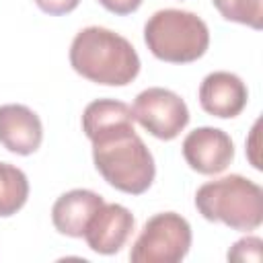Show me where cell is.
Listing matches in <instances>:
<instances>
[{
  "instance_id": "obj_12",
  "label": "cell",
  "mask_w": 263,
  "mask_h": 263,
  "mask_svg": "<svg viewBox=\"0 0 263 263\" xmlns=\"http://www.w3.org/2000/svg\"><path fill=\"white\" fill-rule=\"evenodd\" d=\"M134 123L132 107L115 99H97L90 101L82 111V132L90 140L103 132Z\"/></svg>"
},
{
  "instance_id": "obj_7",
  "label": "cell",
  "mask_w": 263,
  "mask_h": 263,
  "mask_svg": "<svg viewBox=\"0 0 263 263\" xmlns=\"http://www.w3.org/2000/svg\"><path fill=\"white\" fill-rule=\"evenodd\" d=\"M181 152L195 173L220 175L234 160V142L224 129L201 125L185 136Z\"/></svg>"
},
{
  "instance_id": "obj_17",
  "label": "cell",
  "mask_w": 263,
  "mask_h": 263,
  "mask_svg": "<svg viewBox=\"0 0 263 263\" xmlns=\"http://www.w3.org/2000/svg\"><path fill=\"white\" fill-rule=\"evenodd\" d=\"M105 10L113 12V14H119V16H125V14H132L136 12L144 0H97Z\"/></svg>"
},
{
  "instance_id": "obj_9",
  "label": "cell",
  "mask_w": 263,
  "mask_h": 263,
  "mask_svg": "<svg viewBox=\"0 0 263 263\" xmlns=\"http://www.w3.org/2000/svg\"><path fill=\"white\" fill-rule=\"evenodd\" d=\"M201 109L218 119H232L240 115L249 103V88L240 76L226 70L210 72L199 84Z\"/></svg>"
},
{
  "instance_id": "obj_8",
  "label": "cell",
  "mask_w": 263,
  "mask_h": 263,
  "mask_svg": "<svg viewBox=\"0 0 263 263\" xmlns=\"http://www.w3.org/2000/svg\"><path fill=\"white\" fill-rule=\"evenodd\" d=\"M136 228L134 214L121 203H103L88 220L82 238L99 255H115L129 240Z\"/></svg>"
},
{
  "instance_id": "obj_3",
  "label": "cell",
  "mask_w": 263,
  "mask_h": 263,
  "mask_svg": "<svg viewBox=\"0 0 263 263\" xmlns=\"http://www.w3.org/2000/svg\"><path fill=\"white\" fill-rule=\"evenodd\" d=\"M195 208L208 222L253 232L263 224V189L242 175H226L195 191Z\"/></svg>"
},
{
  "instance_id": "obj_14",
  "label": "cell",
  "mask_w": 263,
  "mask_h": 263,
  "mask_svg": "<svg viewBox=\"0 0 263 263\" xmlns=\"http://www.w3.org/2000/svg\"><path fill=\"white\" fill-rule=\"evenodd\" d=\"M222 18L247 25L255 31L263 27V0H212Z\"/></svg>"
},
{
  "instance_id": "obj_15",
  "label": "cell",
  "mask_w": 263,
  "mask_h": 263,
  "mask_svg": "<svg viewBox=\"0 0 263 263\" xmlns=\"http://www.w3.org/2000/svg\"><path fill=\"white\" fill-rule=\"evenodd\" d=\"M228 261H236V263H259L263 259V240L259 236L247 234L242 238H238L226 253Z\"/></svg>"
},
{
  "instance_id": "obj_10",
  "label": "cell",
  "mask_w": 263,
  "mask_h": 263,
  "mask_svg": "<svg viewBox=\"0 0 263 263\" xmlns=\"http://www.w3.org/2000/svg\"><path fill=\"white\" fill-rule=\"evenodd\" d=\"M43 142V123L39 115L21 103L0 105V144L18 156H29Z\"/></svg>"
},
{
  "instance_id": "obj_4",
  "label": "cell",
  "mask_w": 263,
  "mask_h": 263,
  "mask_svg": "<svg viewBox=\"0 0 263 263\" xmlns=\"http://www.w3.org/2000/svg\"><path fill=\"white\" fill-rule=\"evenodd\" d=\"M144 43L160 62L191 64L208 51L210 29L191 10L162 8L146 21Z\"/></svg>"
},
{
  "instance_id": "obj_11",
  "label": "cell",
  "mask_w": 263,
  "mask_h": 263,
  "mask_svg": "<svg viewBox=\"0 0 263 263\" xmlns=\"http://www.w3.org/2000/svg\"><path fill=\"white\" fill-rule=\"evenodd\" d=\"M105 203V199L90 189H70L62 193L51 205L53 228L70 238H82L84 228L92 214Z\"/></svg>"
},
{
  "instance_id": "obj_6",
  "label": "cell",
  "mask_w": 263,
  "mask_h": 263,
  "mask_svg": "<svg viewBox=\"0 0 263 263\" xmlns=\"http://www.w3.org/2000/svg\"><path fill=\"white\" fill-rule=\"evenodd\" d=\"M134 121L158 140H175L189 123L187 103L171 88L150 86L138 92L132 105Z\"/></svg>"
},
{
  "instance_id": "obj_16",
  "label": "cell",
  "mask_w": 263,
  "mask_h": 263,
  "mask_svg": "<svg viewBox=\"0 0 263 263\" xmlns=\"http://www.w3.org/2000/svg\"><path fill=\"white\" fill-rule=\"evenodd\" d=\"M35 4H37L39 10H43L45 14L62 16V14H68V12L76 10L78 4H80V0H35Z\"/></svg>"
},
{
  "instance_id": "obj_1",
  "label": "cell",
  "mask_w": 263,
  "mask_h": 263,
  "mask_svg": "<svg viewBox=\"0 0 263 263\" xmlns=\"http://www.w3.org/2000/svg\"><path fill=\"white\" fill-rule=\"evenodd\" d=\"M70 66L82 78L103 86H125L140 74L136 47L107 27H84L70 43Z\"/></svg>"
},
{
  "instance_id": "obj_5",
  "label": "cell",
  "mask_w": 263,
  "mask_h": 263,
  "mask_svg": "<svg viewBox=\"0 0 263 263\" xmlns=\"http://www.w3.org/2000/svg\"><path fill=\"white\" fill-rule=\"evenodd\" d=\"M191 224L177 212H158L146 220L132 245V263H179L191 249Z\"/></svg>"
},
{
  "instance_id": "obj_18",
  "label": "cell",
  "mask_w": 263,
  "mask_h": 263,
  "mask_svg": "<svg viewBox=\"0 0 263 263\" xmlns=\"http://www.w3.org/2000/svg\"><path fill=\"white\" fill-rule=\"evenodd\" d=\"M257 138H259V121L253 125L251 136H249V140H247V156H249V160H251L253 168L261 171V162H259V158H257V154H255V152H257V146H259Z\"/></svg>"
},
{
  "instance_id": "obj_2",
  "label": "cell",
  "mask_w": 263,
  "mask_h": 263,
  "mask_svg": "<svg viewBox=\"0 0 263 263\" xmlns=\"http://www.w3.org/2000/svg\"><path fill=\"white\" fill-rule=\"evenodd\" d=\"M92 162L101 177L121 193L142 195L156 177L154 156L136 134L134 123L90 138Z\"/></svg>"
},
{
  "instance_id": "obj_13",
  "label": "cell",
  "mask_w": 263,
  "mask_h": 263,
  "mask_svg": "<svg viewBox=\"0 0 263 263\" xmlns=\"http://www.w3.org/2000/svg\"><path fill=\"white\" fill-rule=\"evenodd\" d=\"M29 199V179L27 175L10 164L0 162V218H10Z\"/></svg>"
}]
</instances>
